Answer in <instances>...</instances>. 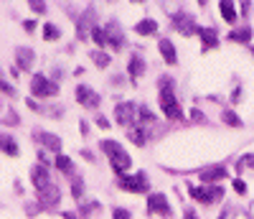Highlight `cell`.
Returning a JSON list of instances; mask_svg holds the SVG:
<instances>
[{"label": "cell", "instance_id": "8d00e7d4", "mask_svg": "<svg viewBox=\"0 0 254 219\" xmlns=\"http://www.w3.org/2000/svg\"><path fill=\"white\" fill-rule=\"evenodd\" d=\"M190 115H193V120H201V122L206 120V117H203V112H198V110H193V112H190Z\"/></svg>", "mask_w": 254, "mask_h": 219}, {"label": "cell", "instance_id": "7c38bea8", "mask_svg": "<svg viewBox=\"0 0 254 219\" xmlns=\"http://www.w3.org/2000/svg\"><path fill=\"white\" fill-rule=\"evenodd\" d=\"M198 179L206 181V184H219L221 179H226V166L216 163V166H206L198 171Z\"/></svg>", "mask_w": 254, "mask_h": 219}, {"label": "cell", "instance_id": "277c9868", "mask_svg": "<svg viewBox=\"0 0 254 219\" xmlns=\"http://www.w3.org/2000/svg\"><path fill=\"white\" fill-rule=\"evenodd\" d=\"M117 186L122 191H130V194H145L147 189H150V181H147V173L140 171V173H135V176H120Z\"/></svg>", "mask_w": 254, "mask_h": 219}, {"label": "cell", "instance_id": "4316f807", "mask_svg": "<svg viewBox=\"0 0 254 219\" xmlns=\"http://www.w3.org/2000/svg\"><path fill=\"white\" fill-rule=\"evenodd\" d=\"M92 61L97 64L99 69H107V67H110V56L104 54V51H94V54H92Z\"/></svg>", "mask_w": 254, "mask_h": 219}, {"label": "cell", "instance_id": "7402d4cb", "mask_svg": "<svg viewBox=\"0 0 254 219\" xmlns=\"http://www.w3.org/2000/svg\"><path fill=\"white\" fill-rule=\"evenodd\" d=\"M229 41H234V43H249L252 41V28L244 26V28H234L229 33Z\"/></svg>", "mask_w": 254, "mask_h": 219}, {"label": "cell", "instance_id": "ffe728a7", "mask_svg": "<svg viewBox=\"0 0 254 219\" xmlns=\"http://www.w3.org/2000/svg\"><path fill=\"white\" fill-rule=\"evenodd\" d=\"M135 33H140V36H153V33H158V20L142 18L140 23H135Z\"/></svg>", "mask_w": 254, "mask_h": 219}, {"label": "cell", "instance_id": "f35d334b", "mask_svg": "<svg viewBox=\"0 0 254 219\" xmlns=\"http://www.w3.org/2000/svg\"><path fill=\"white\" fill-rule=\"evenodd\" d=\"M239 97H242V90H234V95H231V102H239Z\"/></svg>", "mask_w": 254, "mask_h": 219}, {"label": "cell", "instance_id": "8fae6325", "mask_svg": "<svg viewBox=\"0 0 254 219\" xmlns=\"http://www.w3.org/2000/svg\"><path fill=\"white\" fill-rule=\"evenodd\" d=\"M76 28H79V38H87V36L97 28V13H94V8H87V10L81 13Z\"/></svg>", "mask_w": 254, "mask_h": 219}, {"label": "cell", "instance_id": "836d02e7", "mask_svg": "<svg viewBox=\"0 0 254 219\" xmlns=\"http://www.w3.org/2000/svg\"><path fill=\"white\" fill-rule=\"evenodd\" d=\"M234 191H237V194H244V191H247V184H244L242 179H234Z\"/></svg>", "mask_w": 254, "mask_h": 219}, {"label": "cell", "instance_id": "603a6c76", "mask_svg": "<svg viewBox=\"0 0 254 219\" xmlns=\"http://www.w3.org/2000/svg\"><path fill=\"white\" fill-rule=\"evenodd\" d=\"M54 163H56V168H59L61 173H66V176H74V163H71L69 156H61V153H59V156L54 158Z\"/></svg>", "mask_w": 254, "mask_h": 219}, {"label": "cell", "instance_id": "2e32d148", "mask_svg": "<svg viewBox=\"0 0 254 219\" xmlns=\"http://www.w3.org/2000/svg\"><path fill=\"white\" fill-rule=\"evenodd\" d=\"M33 61H36V54L28 46H18L15 49V64H18V69H31Z\"/></svg>", "mask_w": 254, "mask_h": 219}, {"label": "cell", "instance_id": "ab89813d", "mask_svg": "<svg viewBox=\"0 0 254 219\" xmlns=\"http://www.w3.org/2000/svg\"><path fill=\"white\" fill-rule=\"evenodd\" d=\"M186 219H198V217H196V212H190V209H188V212H186Z\"/></svg>", "mask_w": 254, "mask_h": 219}, {"label": "cell", "instance_id": "b9f144b4", "mask_svg": "<svg viewBox=\"0 0 254 219\" xmlns=\"http://www.w3.org/2000/svg\"><path fill=\"white\" fill-rule=\"evenodd\" d=\"M252 54H254V46H252Z\"/></svg>", "mask_w": 254, "mask_h": 219}, {"label": "cell", "instance_id": "f1b7e54d", "mask_svg": "<svg viewBox=\"0 0 254 219\" xmlns=\"http://www.w3.org/2000/svg\"><path fill=\"white\" fill-rule=\"evenodd\" d=\"M221 120H224L226 125H231V127H242V120H239L234 112H231V110H226V112L221 115Z\"/></svg>", "mask_w": 254, "mask_h": 219}, {"label": "cell", "instance_id": "e575fe53", "mask_svg": "<svg viewBox=\"0 0 254 219\" xmlns=\"http://www.w3.org/2000/svg\"><path fill=\"white\" fill-rule=\"evenodd\" d=\"M31 10H33L36 15H41V13L46 10V3H31Z\"/></svg>", "mask_w": 254, "mask_h": 219}, {"label": "cell", "instance_id": "30bf717a", "mask_svg": "<svg viewBox=\"0 0 254 219\" xmlns=\"http://www.w3.org/2000/svg\"><path fill=\"white\" fill-rule=\"evenodd\" d=\"M104 36H107V43L115 51H120L125 46V33H122V26L117 23V20H110V23L104 26Z\"/></svg>", "mask_w": 254, "mask_h": 219}, {"label": "cell", "instance_id": "6da1fadb", "mask_svg": "<svg viewBox=\"0 0 254 219\" xmlns=\"http://www.w3.org/2000/svg\"><path fill=\"white\" fill-rule=\"evenodd\" d=\"M160 110H163V115L171 117V120H181L183 117V110H181V102H178V95L173 90V79L171 77L160 79Z\"/></svg>", "mask_w": 254, "mask_h": 219}, {"label": "cell", "instance_id": "52a82bcc", "mask_svg": "<svg viewBox=\"0 0 254 219\" xmlns=\"http://www.w3.org/2000/svg\"><path fill=\"white\" fill-rule=\"evenodd\" d=\"M31 92H33L36 97H54V95H59V84L49 82L44 74H33V79H31Z\"/></svg>", "mask_w": 254, "mask_h": 219}, {"label": "cell", "instance_id": "9c48e42d", "mask_svg": "<svg viewBox=\"0 0 254 219\" xmlns=\"http://www.w3.org/2000/svg\"><path fill=\"white\" fill-rule=\"evenodd\" d=\"M59 202H61V191H59L56 184L38 191V207L41 209H54V207H59Z\"/></svg>", "mask_w": 254, "mask_h": 219}, {"label": "cell", "instance_id": "7bdbcfd3", "mask_svg": "<svg viewBox=\"0 0 254 219\" xmlns=\"http://www.w3.org/2000/svg\"><path fill=\"white\" fill-rule=\"evenodd\" d=\"M0 138H3V135H0Z\"/></svg>", "mask_w": 254, "mask_h": 219}, {"label": "cell", "instance_id": "cb8c5ba5", "mask_svg": "<svg viewBox=\"0 0 254 219\" xmlns=\"http://www.w3.org/2000/svg\"><path fill=\"white\" fill-rule=\"evenodd\" d=\"M0 148H3L8 156H18V143L13 140V135H3V138H0Z\"/></svg>", "mask_w": 254, "mask_h": 219}, {"label": "cell", "instance_id": "ba28073f", "mask_svg": "<svg viewBox=\"0 0 254 219\" xmlns=\"http://www.w3.org/2000/svg\"><path fill=\"white\" fill-rule=\"evenodd\" d=\"M147 212L158 214V217H163V219H171V217H173L171 204H168V199H165L163 194H150V196H147Z\"/></svg>", "mask_w": 254, "mask_h": 219}, {"label": "cell", "instance_id": "74e56055", "mask_svg": "<svg viewBox=\"0 0 254 219\" xmlns=\"http://www.w3.org/2000/svg\"><path fill=\"white\" fill-rule=\"evenodd\" d=\"M23 28H26V31H33V28H36V23H33V20H26Z\"/></svg>", "mask_w": 254, "mask_h": 219}, {"label": "cell", "instance_id": "83f0119b", "mask_svg": "<svg viewBox=\"0 0 254 219\" xmlns=\"http://www.w3.org/2000/svg\"><path fill=\"white\" fill-rule=\"evenodd\" d=\"M59 36H61V31H59L56 23H46V26H44V38H46V41H56Z\"/></svg>", "mask_w": 254, "mask_h": 219}, {"label": "cell", "instance_id": "d6a6232c", "mask_svg": "<svg viewBox=\"0 0 254 219\" xmlns=\"http://www.w3.org/2000/svg\"><path fill=\"white\" fill-rule=\"evenodd\" d=\"M112 219H132V217H130V212H127V209L115 207V209H112Z\"/></svg>", "mask_w": 254, "mask_h": 219}, {"label": "cell", "instance_id": "ac0fdd59", "mask_svg": "<svg viewBox=\"0 0 254 219\" xmlns=\"http://www.w3.org/2000/svg\"><path fill=\"white\" fill-rule=\"evenodd\" d=\"M127 74H130V79H137V77L145 74V59H142V54H132L130 64H127Z\"/></svg>", "mask_w": 254, "mask_h": 219}, {"label": "cell", "instance_id": "484cf974", "mask_svg": "<svg viewBox=\"0 0 254 219\" xmlns=\"http://www.w3.org/2000/svg\"><path fill=\"white\" fill-rule=\"evenodd\" d=\"M137 112H140V115H137V120H140L142 125H155V115H153V112H150V110H147L145 105L137 110Z\"/></svg>", "mask_w": 254, "mask_h": 219}, {"label": "cell", "instance_id": "7a4b0ae2", "mask_svg": "<svg viewBox=\"0 0 254 219\" xmlns=\"http://www.w3.org/2000/svg\"><path fill=\"white\" fill-rule=\"evenodd\" d=\"M99 148L110 156V166L115 168L117 176H122V173L132 166V158L127 156V150H125L120 143H115V140H102V143H99Z\"/></svg>", "mask_w": 254, "mask_h": 219}, {"label": "cell", "instance_id": "60d3db41", "mask_svg": "<svg viewBox=\"0 0 254 219\" xmlns=\"http://www.w3.org/2000/svg\"><path fill=\"white\" fill-rule=\"evenodd\" d=\"M219 219H229V217H226V214H224V217H219Z\"/></svg>", "mask_w": 254, "mask_h": 219}, {"label": "cell", "instance_id": "9a60e30c", "mask_svg": "<svg viewBox=\"0 0 254 219\" xmlns=\"http://www.w3.org/2000/svg\"><path fill=\"white\" fill-rule=\"evenodd\" d=\"M33 140H38V143H44L46 148H51L56 156H59V150H61V140L56 138V135H51V133H46V130H33Z\"/></svg>", "mask_w": 254, "mask_h": 219}, {"label": "cell", "instance_id": "8992f818", "mask_svg": "<svg viewBox=\"0 0 254 219\" xmlns=\"http://www.w3.org/2000/svg\"><path fill=\"white\" fill-rule=\"evenodd\" d=\"M137 105L135 102H120L115 107V120L117 125H125V127H132V122L137 120Z\"/></svg>", "mask_w": 254, "mask_h": 219}, {"label": "cell", "instance_id": "f546056e", "mask_svg": "<svg viewBox=\"0 0 254 219\" xmlns=\"http://www.w3.org/2000/svg\"><path fill=\"white\" fill-rule=\"evenodd\" d=\"M71 194H74V199H81L84 196V181L76 176V181H71Z\"/></svg>", "mask_w": 254, "mask_h": 219}, {"label": "cell", "instance_id": "5b68a950", "mask_svg": "<svg viewBox=\"0 0 254 219\" xmlns=\"http://www.w3.org/2000/svg\"><path fill=\"white\" fill-rule=\"evenodd\" d=\"M173 18V26L178 28V33H183V36H196L198 33V23H196V18L190 15V13H186V10H178V13H173L171 15Z\"/></svg>", "mask_w": 254, "mask_h": 219}, {"label": "cell", "instance_id": "4dcf8cb0", "mask_svg": "<svg viewBox=\"0 0 254 219\" xmlns=\"http://www.w3.org/2000/svg\"><path fill=\"white\" fill-rule=\"evenodd\" d=\"M92 38L97 41V46H107V36H104V28H94Z\"/></svg>", "mask_w": 254, "mask_h": 219}, {"label": "cell", "instance_id": "d590c367", "mask_svg": "<svg viewBox=\"0 0 254 219\" xmlns=\"http://www.w3.org/2000/svg\"><path fill=\"white\" fill-rule=\"evenodd\" d=\"M97 125H99L102 130H107V127H110V122H107V120H104V117H97Z\"/></svg>", "mask_w": 254, "mask_h": 219}, {"label": "cell", "instance_id": "3957f363", "mask_svg": "<svg viewBox=\"0 0 254 219\" xmlns=\"http://www.w3.org/2000/svg\"><path fill=\"white\" fill-rule=\"evenodd\" d=\"M188 191H190V196H193V199H196L198 204H206V207L221 202V196H224V189H221L219 184H208V186H190Z\"/></svg>", "mask_w": 254, "mask_h": 219}, {"label": "cell", "instance_id": "1f68e13d", "mask_svg": "<svg viewBox=\"0 0 254 219\" xmlns=\"http://www.w3.org/2000/svg\"><path fill=\"white\" fill-rule=\"evenodd\" d=\"M249 166H254V153H249V156H244L242 161H237V171L242 173V171L249 168Z\"/></svg>", "mask_w": 254, "mask_h": 219}, {"label": "cell", "instance_id": "44dd1931", "mask_svg": "<svg viewBox=\"0 0 254 219\" xmlns=\"http://www.w3.org/2000/svg\"><path fill=\"white\" fill-rule=\"evenodd\" d=\"M219 10H221V18L226 20V23H234V20H237V5L231 3V0H221Z\"/></svg>", "mask_w": 254, "mask_h": 219}, {"label": "cell", "instance_id": "d6986e66", "mask_svg": "<svg viewBox=\"0 0 254 219\" xmlns=\"http://www.w3.org/2000/svg\"><path fill=\"white\" fill-rule=\"evenodd\" d=\"M198 38H201V43H203V51L219 46V33H216L214 28H198Z\"/></svg>", "mask_w": 254, "mask_h": 219}, {"label": "cell", "instance_id": "4fadbf2b", "mask_svg": "<svg viewBox=\"0 0 254 219\" xmlns=\"http://www.w3.org/2000/svg\"><path fill=\"white\" fill-rule=\"evenodd\" d=\"M76 102L84 105V107H89V110H97L99 107V95H94L92 87L81 84V87H76Z\"/></svg>", "mask_w": 254, "mask_h": 219}, {"label": "cell", "instance_id": "e0dca14e", "mask_svg": "<svg viewBox=\"0 0 254 219\" xmlns=\"http://www.w3.org/2000/svg\"><path fill=\"white\" fill-rule=\"evenodd\" d=\"M158 49H160V54H163V59H165V64H178V56H176V46H173V41L171 38H160L158 41Z\"/></svg>", "mask_w": 254, "mask_h": 219}, {"label": "cell", "instance_id": "5bb4252c", "mask_svg": "<svg viewBox=\"0 0 254 219\" xmlns=\"http://www.w3.org/2000/svg\"><path fill=\"white\" fill-rule=\"evenodd\" d=\"M31 181H33V186H36V191H41V189H46V186H51L54 181H51V176H49V171H46V166H33L31 168Z\"/></svg>", "mask_w": 254, "mask_h": 219}, {"label": "cell", "instance_id": "d4e9b609", "mask_svg": "<svg viewBox=\"0 0 254 219\" xmlns=\"http://www.w3.org/2000/svg\"><path fill=\"white\" fill-rule=\"evenodd\" d=\"M127 138H130V143H135V145H145V130L142 127H130Z\"/></svg>", "mask_w": 254, "mask_h": 219}]
</instances>
